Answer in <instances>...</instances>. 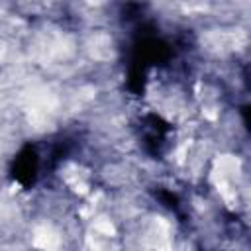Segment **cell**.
Instances as JSON below:
<instances>
[{"label": "cell", "mask_w": 251, "mask_h": 251, "mask_svg": "<svg viewBox=\"0 0 251 251\" xmlns=\"http://www.w3.org/2000/svg\"><path fill=\"white\" fill-rule=\"evenodd\" d=\"M98 231H102V233H106V235H112L114 233V226L108 222V220H98L96 222V226H94Z\"/></svg>", "instance_id": "7a4b0ae2"}, {"label": "cell", "mask_w": 251, "mask_h": 251, "mask_svg": "<svg viewBox=\"0 0 251 251\" xmlns=\"http://www.w3.org/2000/svg\"><path fill=\"white\" fill-rule=\"evenodd\" d=\"M33 243H35L37 247H41V249H53V247H57L59 237H57V233H55L51 227L43 226V227H37V229H35Z\"/></svg>", "instance_id": "6da1fadb"}]
</instances>
